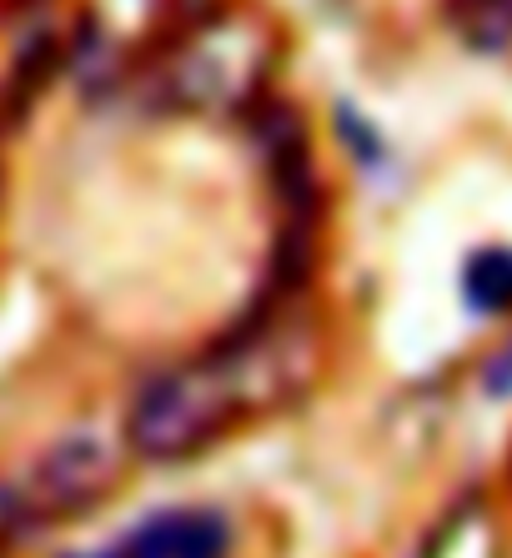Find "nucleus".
<instances>
[{
  "label": "nucleus",
  "mask_w": 512,
  "mask_h": 558,
  "mask_svg": "<svg viewBox=\"0 0 512 558\" xmlns=\"http://www.w3.org/2000/svg\"><path fill=\"white\" fill-rule=\"evenodd\" d=\"M312 342L302 332H261L202 363L151 377L126 413V448L151 463H176L221 438L246 413H267L307 388Z\"/></svg>",
  "instance_id": "nucleus-1"
},
{
  "label": "nucleus",
  "mask_w": 512,
  "mask_h": 558,
  "mask_svg": "<svg viewBox=\"0 0 512 558\" xmlns=\"http://www.w3.org/2000/svg\"><path fill=\"white\" fill-rule=\"evenodd\" d=\"M121 463H126V438H111L101 428H71L26 468L21 488H11L15 508H21V519L86 513L121 478Z\"/></svg>",
  "instance_id": "nucleus-2"
},
{
  "label": "nucleus",
  "mask_w": 512,
  "mask_h": 558,
  "mask_svg": "<svg viewBox=\"0 0 512 558\" xmlns=\"http://www.w3.org/2000/svg\"><path fill=\"white\" fill-rule=\"evenodd\" d=\"M176 71H181V96L192 106L236 101L261 76V46H252L246 31H217V36L196 40L192 56Z\"/></svg>",
  "instance_id": "nucleus-3"
},
{
  "label": "nucleus",
  "mask_w": 512,
  "mask_h": 558,
  "mask_svg": "<svg viewBox=\"0 0 512 558\" xmlns=\"http://www.w3.org/2000/svg\"><path fill=\"white\" fill-rule=\"evenodd\" d=\"M221 548H227V523L217 513H206V508H171V513H156V519L136 523L115 548L90 558H221Z\"/></svg>",
  "instance_id": "nucleus-4"
},
{
  "label": "nucleus",
  "mask_w": 512,
  "mask_h": 558,
  "mask_svg": "<svg viewBox=\"0 0 512 558\" xmlns=\"http://www.w3.org/2000/svg\"><path fill=\"white\" fill-rule=\"evenodd\" d=\"M462 292L473 302L477 312H508L512 307V252L508 247H492V252H477L462 272Z\"/></svg>",
  "instance_id": "nucleus-5"
},
{
  "label": "nucleus",
  "mask_w": 512,
  "mask_h": 558,
  "mask_svg": "<svg viewBox=\"0 0 512 558\" xmlns=\"http://www.w3.org/2000/svg\"><path fill=\"white\" fill-rule=\"evenodd\" d=\"M462 31L483 46L498 51L512 40V0H462Z\"/></svg>",
  "instance_id": "nucleus-6"
},
{
  "label": "nucleus",
  "mask_w": 512,
  "mask_h": 558,
  "mask_svg": "<svg viewBox=\"0 0 512 558\" xmlns=\"http://www.w3.org/2000/svg\"><path fill=\"white\" fill-rule=\"evenodd\" d=\"M487 388H492V392H512V348L502 352L492 367H487Z\"/></svg>",
  "instance_id": "nucleus-7"
},
{
  "label": "nucleus",
  "mask_w": 512,
  "mask_h": 558,
  "mask_svg": "<svg viewBox=\"0 0 512 558\" xmlns=\"http://www.w3.org/2000/svg\"><path fill=\"white\" fill-rule=\"evenodd\" d=\"M21 523L26 519H21V508H15V494L11 488H0V538H5L11 529H21Z\"/></svg>",
  "instance_id": "nucleus-8"
}]
</instances>
